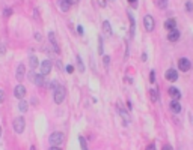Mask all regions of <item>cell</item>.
<instances>
[{"label": "cell", "instance_id": "cell-1", "mask_svg": "<svg viewBox=\"0 0 193 150\" xmlns=\"http://www.w3.org/2000/svg\"><path fill=\"white\" fill-rule=\"evenodd\" d=\"M65 95H67V90L63 86H59L57 89L53 92V98H55V102L56 104H62L63 99H65Z\"/></svg>", "mask_w": 193, "mask_h": 150}, {"label": "cell", "instance_id": "cell-2", "mask_svg": "<svg viewBox=\"0 0 193 150\" xmlns=\"http://www.w3.org/2000/svg\"><path fill=\"white\" fill-rule=\"evenodd\" d=\"M63 140H65V135H63L62 132H53V134L50 135L51 146H60L63 143Z\"/></svg>", "mask_w": 193, "mask_h": 150}, {"label": "cell", "instance_id": "cell-3", "mask_svg": "<svg viewBox=\"0 0 193 150\" xmlns=\"http://www.w3.org/2000/svg\"><path fill=\"white\" fill-rule=\"evenodd\" d=\"M24 119L20 116V117H15L14 119V122H12V128H14V131L17 132V134H21L23 131H24Z\"/></svg>", "mask_w": 193, "mask_h": 150}, {"label": "cell", "instance_id": "cell-4", "mask_svg": "<svg viewBox=\"0 0 193 150\" xmlns=\"http://www.w3.org/2000/svg\"><path fill=\"white\" fill-rule=\"evenodd\" d=\"M178 68H179V71H183V72L190 71V68H192L190 60H189V59H186V57H181V59L178 60Z\"/></svg>", "mask_w": 193, "mask_h": 150}, {"label": "cell", "instance_id": "cell-5", "mask_svg": "<svg viewBox=\"0 0 193 150\" xmlns=\"http://www.w3.org/2000/svg\"><path fill=\"white\" fill-rule=\"evenodd\" d=\"M143 26H145V30L146 32H152L154 30V18L151 17V15H145V18H143Z\"/></svg>", "mask_w": 193, "mask_h": 150}, {"label": "cell", "instance_id": "cell-6", "mask_svg": "<svg viewBox=\"0 0 193 150\" xmlns=\"http://www.w3.org/2000/svg\"><path fill=\"white\" fill-rule=\"evenodd\" d=\"M26 93H27V92H26V87H24V86H21V84H18V86L15 87V89H14V96H15L17 99H20V101H21V99L26 96Z\"/></svg>", "mask_w": 193, "mask_h": 150}, {"label": "cell", "instance_id": "cell-7", "mask_svg": "<svg viewBox=\"0 0 193 150\" xmlns=\"http://www.w3.org/2000/svg\"><path fill=\"white\" fill-rule=\"evenodd\" d=\"M39 68H41V75H48L50 72H51V62L50 60H44L42 63L39 65Z\"/></svg>", "mask_w": 193, "mask_h": 150}, {"label": "cell", "instance_id": "cell-8", "mask_svg": "<svg viewBox=\"0 0 193 150\" xmlns=\"http://www.w3.org/2000/svg\"><path fill=\"white\" fill-rule=\"evenodd\" d=\"M164 77H166V80H168V81H176V80H178V72H176L174 68H171V69L166 71Z\"/></svg>", "mask_w": 193, "mask_h": 150}, {"label": "cell", "instance_id": "cell-9", "mask_svg": "<svg viewBox=\"0 0 193 150\" xmlns=\"http://www.w3.org/2000/svg\"><path fill=\"white\" fill-rule=\"evenodd\" d=\"M48 39H50L51 47L55 48V51L59 54V53H60V50H59V45H57V42H56V38H55V33H53V32H50V33H48Z\"/></svg>", "mask_w": 193, "mask_h": 150}, {"label": "cell", "instance_id": "cell-10", "mask_svg": "<svg viewBox=\"0 0 193 150\" xmlns=\"http://www.w3.org/2000/svg\"><path fill=\"white\" fill-rule=\"evenodd\" d=\"M164 27H166V30H175L176 29V21H175V18H169L168 21L164 23Z\"/></svg>", "mask_w": 193, "mask_h": 150}, {"label": "cell", "instance_id": "cell-11", "mask_svg": "<svg viewBox=\"0 0 193 150\" xmlns=\"http://www.w3.org/2000/svg\"><path fill=\"white\" fill-rule=\"evenodd\" d=\"M15 77H17L18 81L24 78V65H23V63L18 65V68H17V71H15Z\"/></svg>", "mask_w": 193, "mask_h": 150}, {"label": "cell", "instance_id": "cell-12", "mask_svg": "<svg viewBox=\"0 0 193 150\" xmlns=\"http://www.w3.org/2000/svg\"><path fill=\"white\" fill-rule=\"evenodd\" d=\"M168 39L171 41V42H175V41H178L179 39V32L175 29V30H171L169 32V35H168Z\"/></svg>", "mask_w": 193, "mask_h": 150}, {"label": "cell", "instance_id": "cell-13", "mask_svg": "<svg viewBox=\"0 0 193 150\" xmlns=\"http://www.w3.org/2000/svg\"><path fill=\"white\" fill-rule=\"evenodd\" d=\"M169 95L175 99V101H178V99L181 98V93H179V90L176 89V87H169Z\"/></svg>", "mask_w": 193, "mask_h": 150}, {"label": "cell", "instance_id": "cell-14", "mask_svg": "<svg viewBox=\"0 0 193 150\" xmlns=\"http://www.w3.org/2000/svg\"><path fill=\"white\" fill-rule=\"evenodd\" d=\"M29 62H30V68H32V69H35V68L39 66V62H38V59H36L35 54H30V56H29Z\"/></svg>", "mask_w": 193, "mask_h": 150}, {"label": "cell", "instance_id": "cell-15", "mask_svg": "<svg viewBox=\"0 0 193 150\" xmlns=\"http://www.w3.org/2000/svg\"><path fill=\"white\" fill-rule=\"evenodd\" d=\"M118 108H119V114H121V117L124 119V123L128 125V123H130V116H128V112H127L125 110H122L121 107H118Z\"/></svg>", "mask_w": 193, "mask_h": 150}, {"label": "cell", "instance_id": "cell-16", "mask_svg": "<svg viewBox=\"0 0 193 150\" xmlns=\"http://www.w3.org/2000/svg\"><path fill=\"white\" fill-rule=\"evenodd\" d=\"M27 107H29V104H27V101H24V99H21V101L18 102L20 112H26V111H27Z\"/></svg>", "mask_w": 193, "mask_h": 150}, {"label": "cell", "instance_id": "cell-17", "mask_svg": "<svg viewBox=\"0 0 193 150\" xmlns=\"http://www.w3.org/2000/svg\"><path fill=\"white\" fill-rule=\"evenodd\" d=\"M103 30H104L106 35H112V27H110V23L107 20L103 21Z\"/></svg>", "mask_w": 193, "mask_h": 150}, {"label": "cell", "instance_id": "cell-18", "mask_svg": "<svg viewBox=\"0 0 193 150\" xmlns=\"http://www.w3.org/2000/svg\"><path fill=\"white\" fill-rule=\"evenodd\" d=\"M171 110H172L174 112H179V111H181V105H179V102L174 99V101L171 102Z\"/></svg>", "mask_w": 193, "mask_h": 150}, {"label": "cell", "instance_id": "cell-19", "mask_svg": "<svg viewBox=\"0 0 193 150\" xmlns=\"http://www.w3.org/2000/svg\"><path fill=\"white\" fill-rule=\"evenodd\" d=\"M128 17H130V24H131V27H130V33L131 36H134V29H136V24H134V17L131 12H128Z\"/></svg>", "mask_w": 193, "mask_h": 150}, {"label": "cell", "instance_id": "cell-20", "mask_svg": "<svg viewBox=\"0 0 193 150\" xmlns=\"http://www.w3.org/2000/svg\"><path fill=\"white\" fill-rule=\"evenodd\" d=\"M70 6H71L70 0H62V2H60V11H63V12H67L70 9Z\"/></svg>", "mask_w": 193, "mask_h": 150}, {"label": "cell", "instance_id": "cell-21", "mask_svg": "<svg viewBox=\"0 0 193 150\" xmlns=\"http://www.w3.org/2000/svg\"><path fill=\"white\" fill-rule=\"evenodd\" d=\"M33 83L36 84V86H42L44 84V75H35V78H33Z\"/></svg>", "mask_w": 193, "mask_h": 150}, {"label": "cell", "instance_id": "cell-22", "mask_svg": "<svg viewBox=\"0 0 193 150\" xmlns=\"http://www.w3.org/2000/svg\"><path fill=\"white\" fill-rule=\"evenodd\" d=\"M149 95H151L152 102H159V90H157V89H151Z\"/></svg>", "mask_w": 193, "mask_h": 150}, {"label": "cell", "instance_id": "cell-23", "mask_svg": "<svg viewBox=\"0 0 193 150\" xmlns=\"http://www.w3.org/2000/svg\"><path fill=\"white\" fill-rule=\"evenodd\" d=\"M75 62H77V66H79V71H80V72H85V65H83L82 57L77 56V57H75Z\"/></svg>", "mask_w": 193, "mask_h": 150}, {"label": "cell", "instance_id": "cell-24", "mask_svg": "<svg viewBox=\"0 0 193 150\" xmlns=\"http://www.w3.org/2000/svg\"><path fill=\"white\" fill-rule=\"evenodd\" d=\"M103 51H104V45H103V38L98 36V53L103 56Z\"/></svg>", "mask_w": 193, "mask_h": 150}, {"label": "cell", "instance_id": "cell-25", "mask_svg": "<svg viewBox=\"0 0 193 150\" xmlns=\"http://www.w3.org/2000/svg\"><path fill=\"white\" fill-rule=\"evenodd\" d=\"M79 143H80V147H82V150H88V144H86L85 137H79Z\"/></svg>", "mask_w": 193, "mask_h": 150}, {"label": "cell", "instance_id": "cell-26", "mask_svg": "<svg viewBox=\"0 0 193 150\" xmlns=\"http://www.w3.org/2000/svg\"><path fill=\"white\" fill-rule=\"evenodd\" d=\"M157 5H159V8H161V9H166V8H168V0H159V2H157Z\"/></svg>", "mask_w": 193, "mask_h": 150}, {"label": "cell", "instance_id": "cell-27", "mask_svg": "<svg viewBox=\"0 0 193 150\" xmlns=\"http://www.w3.org/2000/svg\"><path fill=\"white\" fill-rule=\"evenodd\" d=\"M149 81H151V83L156 81V72H154V71H151V72H149Z\"/></svg>", "mask_w": 193, "mask_h": 150}, {"label": "cell", "instance_id": "cell-28", "mask_svg": "<svg viewBox=\"0 0 193 150\" xmlns=\"http://www.w3.org/2000/svg\"><path fill=\"white\" fill-rule=\"evenodd\" d=\"M186 11H189V12L193 11V3H192V2H187V3H186Z\"/></svg>", "mask_w": 193, "mask_h": 150}, {"label": "cell", "instance_id": "cell-29", "mask_svg": "<svg viewBox=\"0 0 193 150\" xmlns=\"http://www.w3.org/2000/svg\"><path fill=\"white\" fill-rule=\"evenodd\" d=\"M3 15H5V17H11V15H12V11H11V9H5V11H3Z\"/></svg>", "mask_w": 193, "mask_h": 150}, {"label": "cell", "instance_id": "cell-30", "mask_svg": "<svg viewBox=\"0 0 193 150\" xmlns=\"http://www.w3.org/2000/svg\"><path fill=\"white\" fill-rule=\"evenodd\" d=\"M103 59H104V65L109 66V63H110V57H109V56H103Z\"/></svg>", "mask_w": 193, "mask_h": 150}, {"label": "cell", "instance_id": "cell-31", "mask_svg": "<svg viewBox=\"0 0 193 150\" xmlns=\"http://www.w3.org/2000/svg\"><path fill=\"white\" fill-rule=\"evenodd\" d=\"M3 101H5V92L0 89V102H3Z\"/></svg>", "mask_w": 193, "mask_h": 150}, {"label": "cell", "instance_id": "cell-32", "mask_svg": "<svg viewBox=\"0 0 193 150\" xmlns=\"http://www.w3.org/2000/svg\"><path fill=\"white\" fill-rule=\"evenodd\" d=\"M67 72H68V74H72V72H74V68H72L71 65H68V66H67Z\"/></svg>", "mask_w": 193, "mask_h": 150}, {"label": "cell", "instance_id": "cell-33", "mask_svg": "<svg viewBox=\"0 0 193 150\" xmlns=\"http://www.w3.org/2000/svg\"><path fill=\"white\" fill-rule=\"evenodd\" d=\"M146 150H156V144H154V143H151V144L146 147Z\"/></svg>", "mask_w": 193, "mask_h": 150}, {"label": "cell", "instance_id": "cell-34", "mask_svg": "<svg viewBox=\"0 0 193 150\" xmlns=\"http://www.w3.org/2000/svg\"><path fill=\"white\" fill-rule=\"evenodd\" d=\"M98 5H100L101 8H104V6H106V0H98Z\"/></svg>", "mask_w": 193, "mask_h": 150}, {"label": "cell", "instance_id": "cell-35", "mask_svg": "<svg viewBox=\"0 0 193 150\" xmlns=\"http://www.w3.org/2000/svg\"><path fill=\"white\" fill-rule=\"evenodd\" d=\"M161 150H174V149H172V146L166 144V146H163V149H161Z\"/></svg>", "mask_w": 193, "mask_h": 150}, {"label": "cell", "instance_id": "cell-36", "mask_svg": "<svg viewBox=\"0 0 193 150\" xmlns=\"http://www.w3.org/2000/svg\"><path fill=\"white\" fill-rule=\"evenodd\" d=\"M77 32H79V35H83V27L82 26H77Z\"/></svg>", "mask_w": 193, "mask_h": 150}, {"label": "cell", "instance_id": "cell-37", "mask_svg": "<svg viewBox=\"0 0 193 150\" xmlns=\"http://www.w3.org/2000/svg\"><path fill=\"white\" fill-rule=\"evenodd\" d=\"M0 53H2V54H5V47H3L2 44H0Z\"/></svg>", "mask_w": 193, "mask_h": 150}, {"label": "cell", "instance_id": "cell-38", "mask_svg": "<svg viewBox=\"0 0 193 150\" xmlns=\"http://www.w3.org/2000/svg\"><path fill=\"white\" fill-rule=\"evenodd\" d=\"M70 2H71V5H77V3L80 2V0H70Z\"/></svg>", "mask_w": 193, "mask_h": 150}, {"label": "cell", "instance_id": "cell-39", "mask_svg": "<svg viewBox=\"0 0 193 150\" xmlns=\"http://www.w3.org/2000/svg\"><path fill=\"white\" fill-rule=\"evenodd\" d=\"M50 150H60V149H59L57 146H51V147H50Z\"/></svg>", "mask_w": 193, "mask_h": 150}, {"label": "cell", "instance_id": "cell-40", "mask_svg": "<svg viewBox=\"0 0 193 150\" xmlns=\"http://www.w3.org/2000/svg\"><path fill=\"white\" fill-rule=\"evenodd\" d=\"M128 2H130V3H136V0H128Z\"/></svg>", "mask_w": 193, "mask_h": 150}, {"label": "cell", "instance_id": "cell-41", "mask_svg": "<svg viewBox=\"0 0 193 150\" xmlns=\"http://www.w3.org/2000/svg\"><path fill=\"white\" fill-rule=\"evenodd\" d=\"M0 137H2V126H0Z\"/></svg>", "mask_w": 193, "mask_h": 150}, {"label": "cell", "instance_id": "cell-42", "mask_svg": "<svg viewBox=\"0 0 193 150\" xmlns=\"http://www.w3.org/2000/svg\"><path fill=\"white\" fill-rule=\"evenodd\" d=\"M30 150H35V147H32V149H30Z\"/></svg>", "mask_w": 193, "mask_h": 150}]
</instances>
